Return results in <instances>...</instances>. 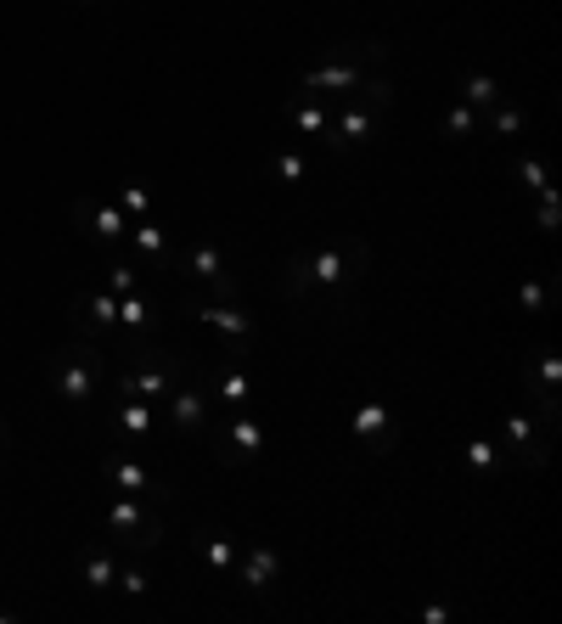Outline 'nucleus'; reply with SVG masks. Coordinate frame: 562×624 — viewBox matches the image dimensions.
I'll use <instances>...</instances> for the list:
<instances>
[{"mask_svg":"<svg viewBox=\"0 0 562 624\" xmlns=\"http://www.w3.org/2000/svg\"><path fill=\"white\" fill-rule=\"evenodd\" d=\"M371 270V243L366 236H338V243H321L310 254H293L288 265H281V299L299 304L310 293H349V287H360Z\"/></svg>","mask_w":562,"mask_h":624,"instance_id":"nucleus-1","label":"nucleus"},{"mask_svg":"<svg viewBox=\"0 0 562 624\" xmlns=\"http://www.w3.org/2000/svg\"><path fill=\"white\" fill-rule=\"evenodd\" d=\"M45 371H52V394L63 405H97L102 389H108V355L97 349V338L63 344L52 360H45Z\"/></svg>","mask_w":562,"mask_h":624,"instance_id":"nucleus-2","label":"nucleus"},{"mask_svg":"<svg viewBox=\"0 0 562 624\" xmlns=\"http://www.w3.org/2000/svg\"><path fill=\"white\" fill-rule=\"evenodd\" d=\"M130 366L119 371V400H147V405H164L169 389L186 377V360L169 355V349H153V344H135V355H124Z\"/></svg>","mask_w":562,"mask_h":624,"instance_id":"nucleus-3","label":"nucleus"},{"mask_svg":"<svg viewBox=\"0 0 562 624\" xmlns=\"http://www.w3.org/2000/svg\"><path fill=\"white\" fill-rule=\"evenodd\" d=\"M102 535L124 551V557H147L164 546V517L153 512V501L140 495H119L108 512H102Z\"/></svg>","mask_w":562,"mask_h":624,"instance_id":"nucleus-4","label":"nucleus"},{"mask_svg":"<svg viewBox=\"0 0 562 624\" xmlns=\"http://www.w3.org/2000/svg\"><path fill=\"white\" fill-rule=\"evenodd\" d=\"M518 382H524L529 405L540 411L546 434L557 439V422H562V355H557L551 344H535V349L524 355V366H518Z\"/></svg>","mask_w":562,"mask_h":624,"instance_id":"nucleus-5","label":"nucleus"},{"mask_svg":"<svg viewBox=\"0 0 562 624\" xmlns=\"http://www.w3.org/2000/svg\"><path fill=\"white\" fill-rule=\"evenodd\" d=\"M158 411H164V422L175 427L180 439H214V394H209V377H192V371H186Z\"/></svg>","mask_w":562,"mask_h":624,"instance_id":"nucleus-6","label":"nucleus"},{"mask_svg":"<svg viewBox=\"0 0 562 624\" xmlns=\"http://www.w3.org/2000/svg\"><path fill=\"white\" fill-rule=\"evenodd\" d=\"M192 321H203V326H214L220 332V355H248L254 349V338H259V321L248 315V310H237V299H186L180 304Z\"/></svg>","mask_w":562,"mask_h":624,"instance_id":"nucleus-7","label":"nucleus"},{"mask_svg":"<svg viewBox=\"0 0 562 624\" xmlns=\"http://www.w3.org/2000/svg\"><path fill=\"white\" fill-rule=\"evenodd\" d=\"M265 456V427H259V416L243 405V411H225V434L214 439V461L220 467H248V461H259Z\"/></svg>","mask_w":562,"mask_h":624,"instance_id":"nucleus-8","label":"nucleus"},{"mask_svg":"<svg viewBox=\"0 0 562 624\" xmlns=\"http://www.w3.org/2000/svg\"><path fill=\"white\" fill-rule=\"evenodd\" d=\"M349 434H355V445H360L366 456H389V450L400 445L394 405H383V400H360V405L349 411Z\"/></svg>","mask_w":562,"mask_h":624,"instance_id":"nucleus-9","label":"nucleus"},{"mask_svg":"<svg viewBox=\"0 0 562 624\" xmlns=\"http://www.w3.org/2000/svg\"><path fill=\"white\" fill-rule=\"evenodd\" d=\"M209 394H214V411H243V405H254V366H248V355H214Z\"/></svg>","mask_w":562,"mask_h":624,"instance_id":"nucleus-10","label":"nucleus"},{"mask_svg":"<svg viewBox=\"0 0 562 624\" xmlns=\"http://www.w3.org/2000/svg\"><path fill=\"white\" fill-rule=\"evenodd\" d=\"M501 427H506V450H512V461H518V467L540 472L551 461V434H540V427L529 422V411H506Z\"/></svg>","mask_w":562,"mask_h":624,"instance_id":"nucleus-11","label":"nucleus"},{"mask_svg":"<svg viewBox=\"0 0 562 624\" xmlns=\"http://www.w3.org/2000/svg\"><path fill=\"white\" fill-rule=\"evenodd\" d=\"M74 225L90 236V243H102V248H124V236H130V220L119 203H97V198H79L74 203Z\"/></svg>","mask_w":562,"mask_h":624,"instance_id":"nucleus-12","label":"nucleus"},{"mask_svg":"<svg viewBox=\"0 0 562 624\" xmlns=\"http://www.w3.org/2000/svg\"><path fill=\"white\" fill-rule=\"evenodd\" d=\"M378 130H383V113H371L366 102H355V96H349V108L338 113V135H326V153L344 158L349 147H371Z\"/></svg>","mask_w":562,"mask_h":624,"instance_id":"nucleus-13","label":"nucleus"},{"mask_svg":"<svg viewBox=\"0 0 562 624\" xmlns=\"http://www.w3.org/2000/svg\"><path fill=\"white\" fill-rule=\"evenodd\" d=\"M180 270L192 276V281H203V287H214V299H237V276L225 270V259H220L214 243H192V248L180 254Z\"/></svg>","mask_w":562,"mask_h":624,"instance_id":"nucleus-14","label":"nucleus"},{"mask_svg":"<svg viewBox=\"0 0 562 624\" xmlns=\"http://www.w3.org/2000/svg\"><path fill=\"white\" fill-rule=\"evenodd\" d=\"M119 326V293L108 287H85L74 299V338H97V332Z\"/></svg>","mask_w":562,"mask_h":624,"instance_id":"nucleus-15","label":"nucleus"},{"mask_svg":"<svg viewBox=\"0 0 562 624\" xmlns=\"http://www.w3.org/2000/svg\"><path fill=\"white\" fill-rule=\"evenodd\" d=\"M119 562H124V551L102 535V541H90V546H79V586L85 591H113V580H119Z\"/></svg>","mask_w":562,"mask_h":624,"instance_id":"nucleus-16","label":"nucleus"},{"mask_svg":"<svg viewBox=\"0 0 562 624\" xmlns=\"http://www.w3.org/2000/svg\"><path fill=\"white\" fill-rule=\"evenodd\" d=\"M231 573H237V586H243V591H254V597H270V591L281 586V551L259 541V546H248V551H243V562L231 568Z\"/></svg>","mask_w":562,"mask_h":624,"instance_id":"nucleus-17","label":"nucleus"},{"mask_svg":"<svg viewBox=\"0 0 562 624\" xmlns=\"http://www.w3.org/2000/svg\"><path fill=\"white\" fill-rule=\"evenodd\" d=\"M102 478H108L119 495H140V501H153V495H158V472H153L147 461H135L130 450H124V456L113 450V456L102 461Z\"/></svg>","mask_w":562,"mask_h":624,"instance_id":"nucleus-18","label":"nucleus"},{"mask_svg":"<svg viewBox=\"0 0 562 624\" xmlns=\"http://www.w3.org/2000/svg\"><path fill=\"white\" fill-rule=\"evenodd\" d=\"M113 434L124 445H147L158 434V405H147V400H113Z\"/></svg>","mask_w":562,"mask_h":624,"instance_id":"nucleus-19","label":"nucleus"},{"mask_svg":"<svg viewBox=\"0 0 562 624\" xmlns=\"http://www.w3.org/2000/svg\"><path fill=\"white\" fill-rule=\"evenodd\" d=\"M524 130H529V108H518V102H495L479 119V135H490V141H518Z\"/></svg>","mask_w":562,"mask_h":624,"instance_id":"nucleus-20","label":"nucleus"},{"mask_svg":"<svg viewBox=\"0 0 562 624\" xmlns=\"http://www.w3.org/2000/svg\"><path fill=\"white\" fill-rule=\"evenodd\" d=\"M192 546H198L203 568H214V580H220V573H231V568H237V541H231L225 530H198V535H192Z\"/></svg>","mask_w":562,"mask_h":624,"instance_id":"nucleus-21","label":"nucleus"},{"mask_svg":"<svg viewBox=\"0 0 562 624\" xmlns=\"http://www.w3.org/2000/svg\"><path fill=\"white\" fill-rule=\"evenodd\" d=\"M281 113H288V124L299 135H326V130H333V119H326V108L315 102V96H288V108H281Z\"/></svg>","mask_w":562,"mask_h":624,"instance_id":"nucleus-22","label":"nucleus"},{"mask_svg":"<svg viewBox=\"0 0 562 624\" xmlns=\"http://www.w3.org/2000/svg\"><path fill=\"white\" fill-rule=\"evenodd\" d=\"M124 243L140 254V259H169V231L153 225V220H130V236Z\"/></svg>","mask_w":562,"mask_h":624,"instance_id":"nucleus-23","label":"nucleus"},{"mask_svg":"<svg viewBox=\"0 0 562 624\" xmlns=\"http://www.w3.org/2000/svg\"><path fill=\"white\" fill-rule=\"evenodd\" d=\"M355 102H366L371 113H383V119H389V113H394V79H389L383 68H378V74H366L360 90H355Z\"/></svg>","mask_w":562,"mask_h":624,"instance_id":"nucleus-24","label":"nucleus"},{"mask_svg":"<svg viewBox=\"0 0 562 624\" xmlns=\"http://www.w3.org/2000/svg\"><path fill=\"white\" fill-rule=\"evenodd\" d=\"M461 102L467 108H479V113H490L495 102H501V85H495V74H461Z\"/></svg>","mask_w":562,"mask_h":624,"instance_id":"nucleus-25","label":"nucleus"},{"mask_svg":"<svg viewBox=\"0 0 562 624\" xmlns=\"http://www.w3.org/2000/svg\"><path fill=\"white\" fill-rule=\"evenodd\" d=\"M153 315H158V304H153L147 293H140V287L119 299V326H124V332H147V326H153Z\"/></svg>","mask_w":562,"mask_h":624,"instance_id":"nucleus-26","label":"nucleus"},{"mask_svg":"<svg viewBox=\"0 0 562 624\" xmlns=\"http://www.w3.org/2000/svg\"><path fill=\"white\" fill-rule=\"evenodd\" d=\"M479 108H467V102H456V108H445V119H439V135L445 141H473L479 135Z\"/></svg>","mask_w":562,"mask_h":624,"instance_id":"nucleus-27","label":"nucleus"},{"mask_svg":"<svg viewBox=\"0 0 562 624\" xmlns=\"http://www.w3.org/2000/svg\"><path fill=\"white\" fill-rule=\"evenodd\" d=\"M551 299H557V281H551V276H529V281L518 287L524 315H546V310H551Z\"/></svg>","mask_w":562,"mask_h":624,"instance_id":"nucleus-28","label":"nucleus"},{"mask_svg":"<svg viewBox=\"0 0 562 624\" xmlns=\"http://www.w3.org/2000/svg\"><path fill=\"white\" fill-rule=\"evenodd\" d=\"M119 209H124V220H153V191L140 186V180H124L119 186V198H113Z\"/></svg>","mask_w":562,"mask_h":624,"instance_id":"nucleus-29","label":"nucleus"},{"mask_svg":"<svg viewBox=\"0 0 562 624\" xmlns=\"http://www.w3.org/2000/svg\"><path fill=\"white\" fill-rule=\"evenodd\" d=\"M108 276H102V287H108V293H135V287H140V265L135 259H113V265H102Z\"/></svg>","mask_w":562,"mask_h":624,"instance_id":"nucleus-30","label":"nucleus"},{"mask_svg":"<svg viewBox=\"0 0 562 624\" xmlns=\"http://www.w3.org/2000/svg\"><path fill=\"white\" fill-rule=\"evenodd\" d=\"M467 467H473V472H495V467H501V445L484 439V434L467 439Z\"/></svg>","mask_w":562,"mask_h":624,"instance_id":"nucleus-31","label":"nucleus"},{"mask_svg":"<svg viewBox=\"0 0 562 624\" xmlns=\"http://www.w3.org/2000/svg\"><path fill=\"white\" fill-rule=\"evenodd\" d=\"M270 175L281 186H304V153H270Z\"/></svg>","mask_w":562,"mask_h":624,"instance_id":"nucleus-32","label":"nucleus"},{"mask_svg":"<svg viewBox=\"0 0 562 624\" xmlns=\"http://www.w3.org/2000/svg\"><path fill=\"white\" fill-rule=\"evenodd\" d=\"M113 591H124V597H147L153 591V580H147V573H140L130 557L119 562V580H113Z\"/></svg>","mask_w":562,"mask_h":624,"instance_id":"nucleus-33","label":"nucleus"},{"mask_svg":"<svg viewBox=\"0 0 562 624\" xmlns=\"http://www.w3.org/2000/svg\"><path fill=\"white\" fill-rule=\"evenodd\" d=\"M518 180H524L529 191H546V158L524 153V158H518Z\"/></svg>","mask_w":562,"mask_h":624,"instance_id":"nucleus-34","label":"nucleus"},{"mask_svg":"<svg viewBox=\"0 0 562 624\" xmlns=\"http://www.w3.org/2000/svg\"><path fill=\"white\" fill-rule=\"evenodd\" d=\"M557 214H562V209H557V191L546 186V191H540V209H535V225H540V236H551V231H557Z\"/></svg>","mask_w":562,"mask_h":624,"instance_id":"nucleus-35","label":"nucleus"},{"mask_svg":"<svg viewBox=\"0 0 562 624\" xmlns=\"http://www.w3.org/2000/svg\"><path fill=\"white\" fill-rule=\"evenodd\" d=\"M422 624H450V608L445 602H428V608H422Z\"/></svg>","mask_w":562,"mask_h":624,"instance_id":"nucleus-36","label":"nucleus"},{"mask_svg":"<svg viewBox=\"0 0 562 624\" xmlns=\"http://www.w3.org/2000/svg\"><path fill=\"white\" fill-rule=\"evenodd\" d=\"M7 450H12V427H7V416H0V461H7Z\"/></svg>","mask_w":562,"mask_h":624,"instance_id":"nucleus-37","label":"nucleus"},{"mask_svg":"<svg viewBox=\"0 0 562 624\" xmlns=\"http://www.w3.org/2000/svg\"><path fill=\"white\" fill-rule=\"evenodd\" d=\"M74 7H108V0H74Z\"/></svg>","mask_w":562,"mask_h":624,"instance_id":"nucleus-38","label":"nucleus"}]
</instances>
